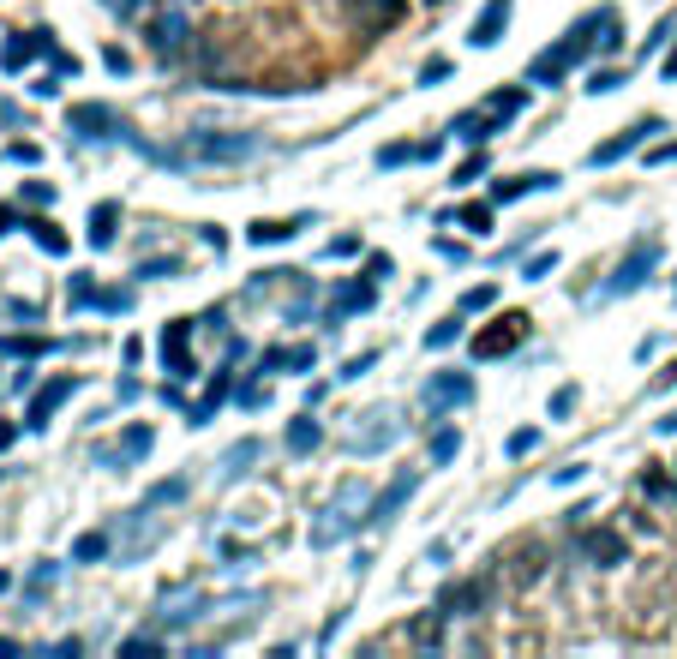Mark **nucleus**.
I'll return each mask as SVG.
<instances>
[{
	"label": "nucleus",
	"instance_id": "f257e3e1",
	"mask_svg": "<svg viewBox=\"0 0 677 659\" xmlns=\"http://www.w3.org/2000/svg\"><path fill=\"white\" fill-rule=\"evenodd\" d=\"M654 132H666V126H660V120L648 114V120H636L630 132H618V138H606V144H594V156H588V162H594V168H612V162H624V156H636V150H642V144H648Z\"/></svg>",
	"mask_w": 677,
	"mask_h": 659
},
{
	"label": "nucleus",
	"instance_id": "f03ea898",
	"mask_svg": "<svg viewBox=\"0 0 677 659\" xmlns=\"http://www.w3.org/2000/svg\"><path fill=\"white\" fill-rule=\"evenodd\" d=\"M474 402V378L468 372H432L426 378V408L432 414H450V408H468Z\"/></svg>",
	"mask_w": 677,
	"mask_h": 659
},
{
	"label": "nucleus",
	"instance_id": "7ed1b4c3",
	"mask_svg": "<svg viewBox=\"0 0 677 659\" xmlns=\"http://www.w3.org/2000/svg\"><path fill=\"white\" fill-rule=\"evenodd\" d=\"M372 300H378V282H372V276H354V282H342V288L330 294L324 324H342V318H354V312H372Z\"/></svg>",
	"mask_w": 677,
	"mask_h": 659
},
{
	"label": "nucleus",
	"instance_id": "20e7f679",
	"mask_svg": "<svg viewBox=\"0 0 677 659\" xmlns=\"http://www.w3.org/2000/svg\"><path fill=\"white\" fill-rule=\"evenodd\" d=\"M72 396H78V378H72V372H66V378H54V384H42V390L30 396V414H24V426H30V432H42V426H48V420H54V414L72 402Z\"/></svg>",
	"mask_w": 677,
	"mask_h": 659
},
{
	"label": "nucleus",
	"instance_id": "39448f33",
	"mask_svg": "<svg viewBox=\"0 0 677 659\" xmlns=\"http://www.w3.org/2000/svg\"><path fill=\"white\" fill-rule=\"evenodd\" d=\"M654 264H660V246H654V240H642V246L618 264V276L606 282V300H612V294H636V288L648 282V270H654Z\"/></svg>",
	"mask_w": 677,
	"mask_h": 659
},
{
	"label": "nucleus",
	"instance_id": "423d86ee",
	"mask_svg": "<svg viewBox=\"0 0 677 659\" xmlns=\"http://www.w3.org/2000/svg\"><path fill=\"white\" fill-rule=\"evenodd\" d=\"M186 342H192V318H168L162 324V366H168V378H192L198 372L192 354H186Z\"/></svg>",
	"mask_w": 677,
	"mask_h": 659
},
{
	"label": "nucleus",
	"instance_id": "0eeeda50",
	"mask_svg": "<svg viewBox=\"0 0 677 659\" xmlns=\"http://www.w3.org/2000/svg\"><path fill=\"white\" fill-rule=\"evenodd\" d=\"M66 126H72L78 138H114V132H120V114L102 108V102H72V108H66Z\"/></svg>",
	"mask_w": 677,
	"mask_h": 659
},
{
	"label": "nucleus",
	"instance_id": "6e6552de",
	"mask_svg": "<svg viewBox=\"0 0 677 659\" xmlns=\"http://www.w3.org/2000/svg\"><path fill=\"white\" fill-rule=\"evenodd\" d=\"M522 336H528V318H522V312H504V318H498V324L474 342V354H480V360H498V354H510Z\"/></svg>",
	"mask_w": 677,
	"mask_h": 659
},
{
	"label": "nucleus",
	"instance_id": "1a4fd4ad",
	"mask_svg": "<svg viewBox=\"0 0 677 659\" xmlns=\"http://www.w3.org/2000/svg\"><path fill=\"white\" fill-rule=\"evenodd\" d=\"M414 492H420V474H414V468H408V474H396V486L372 498V516H366V528H384V522H390V516H396V510L414 498Z\"/></svg>",
	"mask_w": 677,
	"mask_h": 659
},
{
	"label": "nucleus",
	"instance_id": "9d476101",
	"mask_svg": "<svg viewBox=\"0 0 677 659\" xmlns=\"http://www.w3.org/2000/svg\"><path fill=\"white\" fill-rule=\"evenodd\" d=\"M486 600H492V582H456V588L438 594V612H444V618H468V612H480Z\"/></svg>",
	"mask_w": 677,
	"mask_h": 659
},
{
	"label": "nucleus",
	"instance_id": "9b49d317",
	"mask_svg": "<svg viewBox=\"0 0 677 659\" xmlns=\"http://www.w3.org/2000/svg\"><path fill=\"white\" fill-rule=\"evenodd\" d=\"M228 366H234V360H228ZM228 366H222V372H210V384H204V396H198V402L186 408V426H210V414H216V408L228 402V390H234V378H228Z\"/></svg>",
	"mask_w": 677,
	"mask_h": 659
},
{
	"label": "nucleus",
	"instance_id": "f8f14e48",
	"mask_svg": "<svg viewBox=\"0 0 677 659\" xmlns=\"http://www.w3.org/2000/svg\"><path fill=\"white\" fill-rule=\"evenodd\" d=\"M48 48H54L48 30H24V36H12V42L0 48V66H6V72H24V66H30L36 54H48Z\"/></svg>",
	"mask_w": 677,
	"mask_h": 659
},
{
	"label": "nucleus",
	"instance_id": "ddd939ff",
	"mask_svg": "<svg viewBox=\"0 0 677 659\" xmlns=\"http://www.w3.org/2000/svg\"><path fill=\"white\" fill-rule=\"evenodd\" d=\"M510 6H516V0H486V12L474 18V30H468V42H474V48H492V42H504V24H510Z\"/></svg>",
	"mask_w": 677,
	"mask_h": 659
},
{
	"label": "nucleus",
	"instance_id": "4468645a",
	"mask_svg": "<svg viewBox=\"0 0 677 659\" xmlns=\"http://www.w3.org/2000/svg\"><path fill=\"white\" fill-rule=\"evenodd\" d=\"M150 444H156V432H150V426H126V432H120V444H114V450H102V462H114V468L144 462V456H150Z\"/></svg>",
	"mask_w": 677,
	"mask_h": 659
},
{
	"label": "nucleus",
	"instance_id": "2eb2a0df",
	"mask_svg": "<svg viewBox=\"0 0 677 659\" xmlns=\"http://www.w3.org/2000/svg\"><path fill=\"white\" fill-rule=\"evenodd\" d=\"M552 186H558V174H552V168H534V174L498 180V186H492V198H498V204H510V198H522V192H552Z\"/></svg>",
	"mask_w": 677,
	"mask_h": 659
},
{
	"label": "nucleus",
	"instance_id": "dca6fc26",
	"mask_svg": "<svg viewBox=\"0 0 677 659\" xmlns=\"http://www.w3.org/2000/svg\"><path fill=\"white\" fill-rule=\"evenodd\" d=\"M576 546H582L594 564H624V534H612V528H588Z\"/></svg>",
	"mask_w": 677,
	"mask_h": 659
},
{
	"label": "nucleus",
	"instance_id": "f3484780",
	"mask_svg": "<svg viewBox=\"0 0 677 659\" xmlns=\"http://www.w3.org/2000/svg\"><path fill=\"white\" fill-rule=\"evenodd\" d=\"M114 222H120V204H114V198H102V204L90 210V234H84V240H90L96 252H108V246H114Z\"/></svg>",
	"mask_w": 677,
	"mask_h": 659
},
{
	"label": "nucleus",
	"instance_id": "a211bd4d",
	"mask_svg": "<svg viewBox=\"0 0 677 659\" xmlns=\"http://www.w3.org/2000/svg\"><path fill=\"white\" fill-rule=\"evenodd\" d=\"M180 36H186V12H162V18L150 24V48H156V54H174Z\"/></svg>",
	"mask_w": 677,
	"mask_h": 659
},
{
	"label": "nucleus",
	"instance_id": "6ab92c4d",
	"mask_svg": "<svg viewBox=\"0 0 677 659\" xmlns=\"http://www.w3.org/2000/svg\"><path fill=\"white\" fill-rule=\"evenodd\" d=\"M528 108V84H504V90H492V102H486V114L504 126V120H516Z\"/></svg>",
	"mask_w": 677,
	"mask_h": 659
},
{
	"label": "nucleus",
	"instance_id": "aec40b11",
	"mask_svg": "<svg viewBox=\"0 0 677 659\" xmlns=\"http://www.w3.org/2000/svg\"><path fill=\"white\" fill-rule=\"evenodd\" d=\"M318 444H324V426H318L312 414H294V420H288V450H294V456H312Z\"/></svg>",
	"mask_w": 677,
	"mask_h": 659
},
{
	"label": "nucleus",
	"instance_id": "412c9836",
	"mask_svg": "<svg viewBox=\"0 0 677 659\" xmlns=\"http://www.w3.org/2000/svg\"><path fill=\"white\" fill-rule=\"evenodd\" d=\"M24 228H30V240H36V246H42L48 258H66V252H72V240H66V234H60V228H54L48 216H30Z\"/></svg>",
	"mask_w": 677,
	"mask_h": 659
},
{
	"label": "nucleus",
	"instance_id": "4be33fe9",
	"mask_svg": "<svg viewBox=\"0 0 677 659\" xmlns=\"http://www.w3.org/2000/svg\"><path fill=\"white\" fill-rule=\"evenodd\" d=\"M54 348L60 342H48V336H0V354H12V360H42Z\"/></svg>",
	"mask_w": 677,
	"mask_h": 659
},
{
	"label": "nucleus",
	"instance_id": "5701e85b",
	"mask_svg": "<svg viewBox=\"0 0 677 659\" xmlns=\"http://www.w3.org/2000/svg\"><path fill=\"white\" fill-rule=\"evenodd\" d=\"M450 132H456L462 144H486V138L498 132V120H492V114H456V126H450Z\"/></svg>",
	"mask_w": 677,
	"mask_h": 659
},
{
	"label": "nucleus",
	"instance_id": "b1692460",
	"mask_svg": "<svg viewBox=\"0 0 677 659\" xmlns=\"http://www.w3.org/2000/svg\"><path fill=\"white\" fill-rule=\"evenodd\" d=\"M444 222H462L468 234H492V204H462V210H450Z\"/></svg>",
	"mask_w": 677,
	"mask_h": 659
},
{
	"label": "nucleus",
	"instance_id": "393cba45",
	"mask_svg": "<svg viewBox=\"0 0 677 659\" xmlns=\"http://www.w3.org/2000/svg\"><path fill=\"white\" fill-rule=\"evenodd\" d=\"M102 558H108V534H96V528H90V534H78V540H72V564H102Z\"/></svg>",
	"mask_w": 677,
	"mask_h": 659
},
{
	"label": "nucleus",
	"instance_id": "a878e982",
	"mask_svg": "<svg viewBox=\"0 0 677 659\" xmlns=\"http://www.w3.org/2000/svg\"><path fill=\"white\" fill-rule=\"evenodd\" d=\"M288 234H294V222H270V216H264V222H252V228H246V240H252V246H282V240H288Z\"/></svg>",
	"mask_w": 677,
	"mask_h": 659
},
{
	"label": "nucleus",
	"instance_id": "bb28decb",
	"mask_svg": "<svg viewBox=\"0 0 677 659\" xmlns=\"http://www.w3.org/2000/svg\"><path fill=\"white\" fill-rule=\"evenodd\" d=\"M456 450H462V432H456V426H438V438H432V468L456 462Z\"/></svg>",
	"mask_w": 677,
	"mask_h": 659
},
{
	"label": "nucleus",
	"instance_id": "cd10ccee",
	"mask_svg": "<svg viewBox=\"0 0 677 659\" xmlns=\"http://www.w3.org/2000/svg\"><path fill=\"white\" fill-rule=\"evenodd\" d=\"M492 174V156H486V144H480V156H468L462 168H456V186H480Z\"/></svg>",
	"mask_w": 677,
	"mask_h": 659
},
{
	"label": "nucleus",
	"instance_id": "c85d7f7f",
	"mask_svg": "<svg viewBox=\"0 0 677 659\" xmlns=\"http://www.w3.org/2000/svg\"><path fill=\"white\" fill-rule=\"evenodd\" d=\"M492 306H498V288H492V282H480V288L462 294V318H468V312H492Z\"/></svg>",
	"mask_w": 677,
	"mask_h": 659
},
{
	"label": "nucleus",
	"instance_id": "c756f323",
	"mask_svg": "<svg viewBox=\"0 0 677 659\" xmlns=\"http://www.w3.org/2000/svg\"><path fill=\"white\" fill-rule=\"evenodd\" d=\"M456 342H462V318H444L426 330V348H456Z\"/></svg>",
	"mask_w": 677,
	"mask_h": 659
},
{
	"label": "nucleus",
	"instance_id": "7c9ffc66",
	"mask_svg": "<svg viewBox=\"0 0 677 659\" xmlns=\"http://www.w3.org/2000/svg\"><path fill=\"white\" fill-rule=\"evenodd\" d=\"M360 12H366V24H396L402 0H360Z\"/></svg>",
	"mask_w": 677,
	"mask_h": 659
},
{
	"label": "nucleus",
	"instance_id": "2f4dec72",
	"mask_svg": "<svg viewBox=\"0 0 677 659\" xmlns=\"http://www.w3.org/2000/svg\"><path fill=\"white\" fill-rule=\"evenodd\" d=\"M618 84H630V72H618V66H600V72L588 78V90H594V96H606V90H618Z\"/></svg>",
	"mask_w": 677,
	"mask_h": 659
},
{
	"label": "nucleus",
	"instance_id": "473e14b6",
	"mask_svg": "<svg viewBox=\"0 0 677 659\" xmlns=\"http://www.w3.org/2000/svg\"><path fill=\"white\" fill-rule=\"evenodd\" d=\"M174 498H186V480H162V486H156L138 510H156V504H174Z\"/></svg>",
	"mask_w": 677,
	"mask_h": 659
},
{
	"label": "nucleus",
	"instance_id": "72a5a7b5",
	"mask_svg": "<svg viewBox=\"0 0 677 659\" xmlns=\"http://www.w3.org/2000/svg\"><path fill=\"white\" fill-rule=\"evenodd\" d=\"M174 270H180V258H144L138 264V276H150V282H168Z\"/></svg>",
	"mask_w": 677,
	"mask_h": 659
},
{
	"label": "nucleus",
	"instance_id": "f704fd0d",
	"mask_svg": "<svg viewBox=\"0 0 677 659\" xmlns=\"http://www.w3.org/2000/svg\"><path fill=\"white\" fill-rule=\"evenodd\" d=\"M504 450L522 462V456H534V450H540V432H528V426H522V432H510V444H504Z\"/></svg>",
	"mask_w": 677,
	"mask_h": 659
},
{
	"label": "nucleus",
	"instance_id": "c9c22d12",
	"mask_svg": "<svg viewBox=\"0 0 677 659\" xmlns=\"http://www.w3.org/2000/svg\"><path fill=\"white\" fill-rule=\"evenodd\" d=\"M324 258H360V234H336V240L324 246Z\"/></svg>",
	"mask_w": 677,
	"mask_h": 659
},
{
	"label": "nucleus",
	"instance_id": "e433bc0d",
	"mask_svg": "<svg viewBox=\"0 0 677 659\" xmlns=\"http://www.w3.org/2000/svg\"><path fill=\"white\" fill-rule=\"evenodd\" d=\"M570 408H576V384H564V390H552V402H546V414H552V420H564Z\"/></svg>",
	"mask_w": 677,
	"mask_h": 659
},
{
	"label": "nucleus",
	"instance_id": "4c0bfd02",
	"mask_svg": "<svg viewBox=\"0 0 677 659\" xmlns=\"http://www.w3.org/2000/svg\"><path fill=\"white\" fill-rule=\"evenodd\" d=\"M156 648H162L156 636H126V642H120V654H126V659H138V654H156Z\"/></svg>",
	"mask_w": 677,
	"mask_h": 659
},
{
	"label": "nucleus",
	"instance_id": "58836bf2",
	"mask_svg": "<svg viewBox=\"0 0 677 659\" xmlns=\"http://www.w3.org/2000/svg\"><path fill=\"white\" fill-rule=\"evenodd\" d=\"M372 366H378V354H354V360H348V366H342V372H336V378H366V372H372Z\"/></svg>",
	"mask_w": 677,
	"mask_h": 659
},
{
	"label": "nucleus",
	"instance_id": "ea45409f",
	"mask_svg": "<svg viewBox=\"0 0 677 659\" xmlns=\"http://www.w3.org/2000/svg\"><path fill=\"white\" fill-rule=\"evenodd\" d=\"M444 78H450V60H426L420 66V84H444Z\"/></svg>",
	"mask_w": 677,
	"mask_h": 659
},
{
	"label": "nucleus",
	"instance_id": "a19ab883",
	"mask_svg": "<svg viewBox=\"0 0 677 659\" xmlns=\"http://www.w3.org/2000/svg\"><path fill=\"white\" fill-rule=\"evenodd\" d=\"M24 204H54V186H48V180H30V186H24Z\"/></svg>",
	"mask_w": 677,
	"mask_h": 659
},
{
	"label": "nucleus",
	"instance_id": "79ce46f5",
	"mask_svg": "<svg viewBox=\"0 0 677 659\" xmlns=\"http://www.w3.org/2000/svg\"><path fill=\"white\" fill-rule=\"evenodd\" d=\"M552 270H558V252H540V258H528V282H534V276H552Z\"/></svg>",
	"mask_w": 677,
	"mask_h": 659
},
{
	"label": "nucleus",
	"instance_id": "37998d69",
	"mask_svg": "<svg viewBox=\"0 0 677 659\" xmlns=\"http://www.w3.org/2000/svg\"><path fill=\"white\" fill-rule=\"evenodd\" d=\"M390 270H396V264H390V252H372V258H366V276H372V282H384Z\"/></svg>",
	"mask_w": 677,
	"mask_h": 659
},
{
	"label": "nucleus",
	"instance_id": "c03bdc74",
	"mask_svg": "<svg viewBox=\"0 0 677 659\" xmlns=\"http://www.w3.org/2000/svg\"><path fill=\"white\" fill-rule=\"evenodd\" d=\"M246 462H258V444H252V438H246V444H234V450H228V468H246Z\"/></svg>",
	"mask_w": 677,
	"mask_h": 659
},
{
	"label": "nucleus",
	"instance_id": "a18cd8bd",
	"mask_svg": "<svg viewBox=\"0 0 677 659\" xmlns=\"http://www.w3.org/2000/svg\"><path fill=\"white\" fill-rule=\"evenodd\" d=\"M54 576H60V564H36V576H30V594H42V588H54Z\"/></svg>",
	"mask_w": 677,
	"mask_h": 659
},
{
	"label": "nucleus",
	"instance_id": "49530a36",
	"mask_svg": "<svg viewBox=\"0 0 677 659\" xmlns=\"http://www.w3.org/2000/svg\"><path fill=\"white\" fill-rule=\"evenodd\" d=\"M6 156H12V162H24V168H36V162H42V150H36V144H12Z\"/></svg>",
	"mask_w": 677,
	"mask_h": 659
},
{
	"label": "nucleus",
	"instance_id": "de8ad7c7",
	"mask_svg": "<svg viewBox=\"0 0 677 659\" xmlns=\"http://www.w3.org/2000/svg\"><path fill=\"white\" fill-rule=\"evenodd\" d=\"M120 360H126V366H138V360H144V342H138V336H126V348H120Z\"/></svg>",
	"mask_w": 677,
	"mask_h": 659
},
{
	"label": "nucleus",
	"instance_id": "09e8293b",
	"mask_svg": "<svg viewBox=\"0 0 677 659\" xmlns=\"http://www.w3.org/2000/svg\"><path fill=\"white\" fill-rule=\"evenodd\" d=\"M312 366V348H288V372H306Z\"/></svg>",
	"mask_w": 677,
	"mask_h": 659
},
{
	"label": "nucleus",
	"instance_id": "8fccbe9b",
	"mask_svg": "<svg viewBox=\"0 0 677 659\" xmlns=\"http://www.w3.org/2000/svg\"><path fill=\"white\" fill-rule=\"evenodd\" d=\"M582 474H588V468H582V462H570V468H558V474H552V480H558V486H576V480H582Z\"/></svg>",
	"mask_w": 677,
	"mask_h": 659
},
{
	"label": "nucleus",
	"instance_id": "3c124183",
	"mask_svg": "<svg viewBox=\"0 0 677 659\" xmlns=\"http://www.w3.org/2000/svg\"><path fill=\"white\" fill-rule=\"evenodd\" d=\"M648 162H677V144H654V150H648Z\"/></svg>",
	"mask_w": 677,
	"mask_h": 659
},
{
	"label": "nucleus",
	"instance_id": "603ef678",
	"mask_svg": "<svg viewBox=\"0 0 677 659\" xmlns=\"http://www.w3.org/2000/svg\"><path fill=\"white\" fill-rule=\"evenodd\" d=\"M18 444V426H0V450H12Z\"/></svg>",
	"mask_w": 677,
	"mask_h": 659
},
{
	"label": "nucleus",
	"instance_id": "864d4df0",
	"mask_svg": "<svg viewBox=\"0 0 677 659\" xmlns=\"http://www.w3.org/2000/svg\"><path fill=\"white\" fill-rule=\"evenodd\" d=\"M660 72H666V84H672V78H677V48H672V54H666V66H660Z\"/></svg>",
	"mask_w": 677,
	"mask_h": 659
},
{
	"label": "nucleus",
	"instance_id": "5fc2aeb1",
	"mask_svg": "<svg viewBox=\"0 0 677 659\" xmlns=\"http://www.w3.org/2000/svg\"><path fill=\"white\" fill-rule=\"evenodd\" d=\"M660 432H666V438H677V414H666V420H660Z\"/></svg>",
	"mask_w": 677,
	"mask_h": 659
},
{
	"label": "nucleus",
	"instance_id": "6e6d98bb",
	"mask_svg": "<svg viewBox=\"0 0 677 659\" xmlns=\"http://www.w3.org/2000/svg\"><path fill=\"white\" fill-rule=\"evenodd\" d=\"M108 6H114V12H138V0H108Z\"/></svg>",
	"mask_w": 677,
	"mask_h": 659
},
{
	"label": "nucleus",
	"instance_id": "4d7b16f0",
	"mask_svg": "<svg viewBox=\"0 0 677 659\" xmlns=\"http://www.w3.org/2000/svg\"><path fill=\"white\" fill-rule=\"evenodd\" d=\"M666 384H677V360H672V366H666V378H660V390H666Z\"/></svg>",
	"mask_w": 677,
	"mask_h": 659
},
{
	"label": "nucleus",
	"instance_id": "13d9d810",
	"mask_svg": "<svg viewBox=\"0 0 677 659\" xmlns=\"http://www.w3.org/2000/svg\"><path fill=\"white\" fill-rule=\"evenodd\" d=\"M6 228H12V210H0V234H6Z\"/></svg>",
	"mask_w": 677,
	"mask_h": 659
},
{
	"label": "nucleus",
	"instance_id": "bf43d9fd",
	"mask_svg": "<svg viewBox=\"0 0 677 659\" xmlns=\"http://www.w3.org/2000/svg\"><path fill=\"white\" fill-rule=\"evenodd\" d=\"M672 300H677V288H672Z\"/></svg>",
	"mask_w": 677,
	"mask_h": 659
}]
</instances>
